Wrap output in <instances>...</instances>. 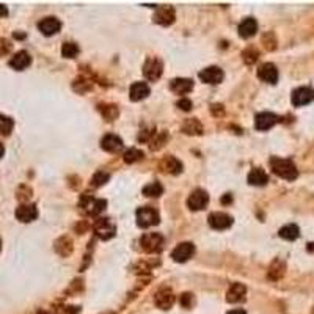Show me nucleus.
Wrapping results in <instances>:
<instances>
[{
  "label": "nucleus",
  "mask_w": 314,
  "mask_h": 314,
  "mask_svg": "<svg viewBox=\"0 0 314 314\" xmlns=\"http://www.w3.org/2000/svg\"><path fill=\"white\" fill-rule=\"evenodd\" d=\"M271 168L277 176L286 179V181H294V179L298 176V171L294 165V162L289 160V159L272 157L271 159Z\"/></svg>",
  "instance_id": "obj_1"
},
{
  "label": "nucleus",
  "mask_w": 314,
  "mask_h": 314,
  "mask_svg": "<svg viewBox=\"0 0 314 314\" xmlns=\"http://www.w3.org/2000/svg\"><path fill=\"white\" fill-rule=\"evenodd\" d=\"M137 225L140 228H149V227H154L160 221L159 218V212L156 211L154 207H140L137 214Z\"/></svg>",
  "instance_id": "obj_2"
},
{
  "label": "nucleus",
  "mask_w": 314,
  "mask_h": 314,
  "mask_svg": "<svg viewBox=\"0 0 314 314\" xmlns=\"http://www.w3.org/2000/svg\"><path fill=\"white\" fill-rule=\"evenodd\" d=\"M162 72H163V63L162 60H159L157 57H151L148 58L145 65H143V76L148 79V80H157L162 77Z\"/></svg>",
  "instance_id": "obj_3"
},
{
  "label": "nucleus",
  "mask_w": 314,
  "mask_h": 314,
  "mask_svg": "<svg viewBox=\"0 0 314 314\" xmlns=\"http://www.w3.org/2000/svg\"><path fill=\"white\" fill-rule=\"evenodd\" d=\"M140 245L148 253L160 251L162 247H163V237L159 233H146L140 239Z\"/></svg>",
  "instance_id": "obj_4"
},
{
  "label": "nucleus",
  "mask_w": 314,
  "mask_h": 314,
  "mask_svg": "<svg viewBox=\"0 0 314 314\" xmlns=\"http://www.w3.org/2000/svg\"><path fill=\"white\" fill-rule=\"evenodd\" d=\"M116 233L115 223L110 218H98L95 223V234L102 239V241H109Z\"/></svg>",
  "instance_id": "obj_5"
},
{
  "label": "nucleus",
  "mask_w": 314,
  "mask_h": 314,
  "mask_svg": "<svg viewBox=\"0 0 314 314\" xmlns=\"http://www.w3.org/2000/svg\"><path fill=\"white\" fill-rule=\"evenodd\" d=\"M207 203H209V195L203 189L193 190L187 200V206L190 211H203V209L207 206Z\"/></svg>",
  "instance_id": "obj_6"
},
{
  "label": "nucleus",
  "mask_w": 314,
  "mask_h": 314,
  "mask_svg": "<svg viewBox=\"0 0 314 314\" xmlns=\"http://www.w3.org/2000/svg\"><path fill=\"white\" fill-rule=\"evenodd\" d=\"M314 99V89L309 88V86H300L294 89L292 93V104L295 107H302V106H306V104H309L311 101Z\"/></svg>",
  "instance_id": "obj_7"
},
{
  "label": "nucleus",
  "mask_w": 314,
  "mask_h": 314,
  "mask_svg": "<svg viewBox=\"0 0 314 314\" xmlns=\"http://www.w3.org/2000/svg\"><path fill=\"white\" fill-rule=\"evenodd\" d=\"M193 253H195V245L190 242H181L171 251V258L176 262H186L193 256Z\"/></svg>",
  "instance_id": "obj_8"
},
{
  "label": "nucleus",
  "mask_w": 314,
  "mask_h": 314,
  "mask_svg": "<svg viewBox=\"0 0 314 314\" xmlns=\"http://www.w3.org/2000/svg\"><path fill=\"white\" fill-rule=\"evenodd\" d=\"M209 225H211L214 230H228L231 225H233V217L225 214V212H212L211 215H209Z\"/></svg>",
  "instance_id": "obj_9"
},
{
  "label": "nucleus",
  "mask_w": 314,
  "mask_h": 314,
  "mask_svg": "<svg viewBox=\"0 0 314 314\" xmlns=\"http://www.w3.org/2000/svg\"><path fill=\"white\" fill-rule=\"evenodd\" d=\"M223 77H225V72L217 66H209V68H206L200 72V79L204 83H211V85L220 83L223 80Z\"/></svg>",
  "instance_id": "obj_10"
},
{
  "label": "nucleus",
  "mask_w": 314,
  "mask_h": 314,
  "mask_svg": "<svg viewBox=\"0 0 314 314\" xmlns=\"http://www.w3.org/2000/svg\"><path fill=\"white\" fill-rule=\"evenodd\" d=\"M174 18H176V13H174V8L171 7H159L154 13V22L159 24V25H170L174 22Z\"/></svg>",
  "instance_id": "obj_11"
},
{
  "label": "nucleus",
  "mask_w": 314,
  "mask_h": 314,
  "mask_svg": "<svg viewBox=\"0 0 314 314\" xmlns=\"http://www.w3.org/2000/svg\"><path fill=\"white\" fill-rule=\"evenodd\" d=\"M258 77L265 83H277L278 82V69L274 63H264L258 69Z\"/></svg>",
  "instance_id": "obj_12"
},
{
  "label": "nucleus",
  "mask_w": 314,
  "mask_h": 314,
  "mask_svg": "<svg viewBox=\"0 0 314 314\" xmlns=\"http://www.w3.org/2000/svg\"><path fill=\"white\" fill-rule=\"evenodd\" d=\"M38 28H39V32L42 35H46V36H52L55 35L60 28H62V22H60L57 18L54 16H49V18H44L39 21L38 24Z\"/></svg>",
  "instance_id": "obj_13"
},
{
  "label": "nucleus",
  "mask_w": 314,
  "mask_h": 314,
  "mask_svg": "<svg viewBox=\"0 0 314 314\" xmlns=\"http://www.w3.org/2000/svg\"><path fill=\"white\" fill-rule=\"evenodd\" d=\"M277 123H278V116L271 112H262V113L256 115V118H255V127L258 130H267V129L274 127Z\"/></svg>",
  "instance_id": "obj_14"
},
{
  "label": "nucleus",
  "mask_w": 314,
  "mask_h": 314,
  "mask_svg": "<svg viewBox=\"0 0 314 314\" xmlns=\"http://www.w3.org/2000/svg\"><path fill=\"white\" fill-rule=\"evenodd\" d=\"M82 206H83V211L88 212L89 215H98V214H101L104 211V209H106L107 201L106 200H98V198L86 197L85 200H82Z\"/></svg>",
  "instance_id": "obj_15"
},
{
  "label": "nucleus",
  "mask_w": 314,
  "mask_h": 314,
  "mask_svg": "<svg viewBox=\"0 0 314 314\" xmlns=\"http://www.w3.org/2000/svg\"><path fill=\"white\" fill-rule=\"evenodd\" d=\"M38 217V209L35 204H21L16 209V218L22 223H30Z\"/></svg>",
  "instance_id": "obj_16"
},
{
  "label": "nucleus",
  "mask_w": 314,
  "mask_h": 314,
  "mask_svg": "<svg viewBox=\"0 0 314 314\" xmlns=\"http://www.w3.org/2000/svg\"><path fill=\"white\" fill-rule=\"evenodd\" d=\"M154 302H156V306L160 308V309H170L174 303V294H173L171 289L163 288L156 294Z\"/></svg>",
  "instance_id": "obj_17"
},
{
  "label": "nucleus",
  "mask_w": 314,
  "mask_h": 314,
  "mask_svg": "<svg viewBox=\"0 0 314 314\" xmlns=\"http://www.w3.org/2000/svg\"><path fill=\"white\" fill-rule=\"evenodd\" d=\"M101 146L107 153H119L123 149V140L115 133H109L101 140Z\"/></svg>",
  "instance_id": "obj_18"
},
{
  "label": "nucleus",
  "mask_w": 314,
  "mask_h": 314,
  "mask_svg": "<svg viewBox=\"0 0 314 314\" xmlns=\"http://www.w3.org/2000/svg\"><path fill=\"white\" fill-rule=\"evenodd\" d=\"M30 63H32V57H30V54L27 51H21L18 54H14L10 60V66L16 71H22V69L28 68Z\"/></svg>",
  "instance_id": "obj_19"
},
{
  "label": "nucleus",
  "mask_w": 314,
  "mask_h": 314,
  "mask_svg": "<svg viewBox=\"0 0 314 314\" xmlns=\"http://www.w3.org/2000/svg\"><path fill=\"white\" fill-rule=\"evenodd\" d=\"M149 93H151V89H149L148 83H145V82H136L133 85H130L129 98H130V101H133V102H139V101L148 98Z\"/></svg>",
  "instance_id": "obj_20"
},
{
  "label": "nucleus",
  "mask_w": 314,
  "mask_h": 314,
  "mask_svg": "<svg viewBox=\"0 0 314 314\" xmlns=\"http://www.w3.org/2000/svg\"><path fill=\"white\" fill-rule=\"evenodd\" d=\"M247 295V288L242 283H234V285L228 289V294H227V300L230 303H237V302H242Z\"/></svg>",
  "instance_id": "obj_21"
},
{
  "label": "nucleus",
  "mask_w": 314,
  "mask_h": 314,
  "mask_svg": "<svg viewBox=\"0 0 314 314\" xmlns=\"http://www.w3.org/2000/svg\"><path fill=\"white\" fill-rule=\"evenodd\" d=\"M170 89L176 95H187L193 89V82L190 79H183V77H177L174 80L170 82Z\"/></svg>",
  "instance_id": "obj_22"
},
{
  "label": "nucleus",
  "mask_w": 314,
  "mask_h": 314,
  "mask_svg": "<svg viewBox=\"0 0 314 314\" xmlns=\"http://www.w3.org/2000/svg\"><path fill=\"white\" fill-rule=\"evenodd\" d=\"M239 35H241L242 38H251L253 35H255L258 32V22L253 19V18H247L244 19L241 24H239Z\"/></svg>",
  "instance_id": "obj_23"
},
{
  "label": "nucleus",
  "mask_w": 314,
  "mask_h": 314,
  "mask_svg": "<svg viewBox=\"0 0 314 314\" xmlns=\"http://www.w3.org/2000/svg\"><path fill=\"white\" fill-rule=\"evenodd\" d=\"M162 170L168 174H179L183 171V163L173 156H167L162 160Z\"/></svg>",
  "instance_id": "obj_24"
},
{
  "label": "nucleus",
  "mask_w": 314,
  "mask_h": 314,
  "mask_svg": "<svg viewBox=\"0 0 314 314\" xmlns=\"http://www.w3.org/2000/svg\"><path fill=\"white\" fill-rule=\"evenodd\" d=\"M268 181V176L261 168H253L248 174V183L251 186H265Z\"/></svg>",
  "instance_id": "obj_25"
},
{
  "label": "nucleus",
  "mask_w": 314,
  "mask_h": 314,
  "mask_svg": "<svg viewBox=\"0 0 314 314\" xmlns=\"http://www.w3.org/2000/svg\"><path fill=\"white\" fill-rule=\"evenodd\" d=\"M280 237L281 239H285V241H295V239L300 236V230H298L297 225H294V223H291V225H286V227H283L280 230Z\"/></svg>",
  "instance_id": "obj_26"
},
{
  "label": "nucleus",
  "mask_w": 314,
  "mask_h": 314,
  "mask_svg": "<svg viewBox=\"0 0 314 314\" xmlns=\"http://www.w3.org/2000/svg\"><path fill=\"white\" fill-rule=\"evenodd\" d=\"M163 193V187L159 183H149L148 186L143 187V195L149 198H157Z\"/></svg>",
  "instance_id": "obj_27"
},
{
  "label": "nucleus",
  "mask_w": 314,
  "mask_h": 314,
  "mask_svg": "<svg viewBox=\"0 0 314 314\" xmlns=\"http://www.w3.org/2000/svg\"><path fill=\"white\" fill-rule=\"evenodd\" d=\"M183 130L186 133H190V136H195V133H201L203 132V127L200 124V121H197V119H187V121L184 123L183 126Z\"/></svg>",
  "instance_id": "obj_28"
},
{
  "label": "nucleus",
  "mask_w": 314,
  "mask_h": 314,
  "mask_svg": "<svg viewBox=\"0 0 314 314\" xmlns=\"http://www.w3.org/2000/svg\"><path fill=\"white\" fill-rule=\"evenodd\" d=\"M14 127V121L11 118L0 115V136H10Z\"/></svg>",
  "instance_id": "obj_29"
},
{
  "label": "nucleus",
  "mask_w": 314,
  "mask_h": 314,
  "mask_svg": "<svg viewBox=\"0 0 314 314\" xmlns=\"http://www.w3.org/2000/svg\"><path fill=\"white\" fill-rule=\"evenodd\" d=\"M62 55L65 58H76L79 55V46L76 42H65L62 48Z\"/></svg>",
  "instance_id": "obj_30"
},
{
  "label": "nucleus",
  "mask_w": 314,
  "mask_h": 314,
  "mask_svg": "<svg viewBox=\"0 0 314 314\" xmlns=\"http://www.w3.org/2000/svg\"><path fill=\"white\" fill-rule=\"evenodd\" d=\"M142 157H143V153L140 151V149H137V148H130V149H127V151L124 153V162L126 163L139 162V160H142Z\"/></svg>",
  "instance_id": "obj_31"
},
{
  "label": "nucleus",
  "mask_w": 314,
  "mask_h": 314,
  "mask_svg": "<svg viewBox=\"0 0 314 314\" xmlns=\"http://www.w3.org/2000/svg\"><path fill=\"white\" fill-rule=\"evenodd\" d=\"M110 179V174L109 173H106V171H98L93 177H92V186L93 187H101V186H104L107 181Z\"/></svg>",
  "instance_id": "obj_32"
},
{
  "label": "nucleus",
  "mask_w": 314,
  "mask_h": 314,
  "mask_svg": "<svg viewBox=\"0 0 314 314\" xmlns=\"http://www.w3.org/2000/svg\"><path fill=\"white\" fill-rule=\"evenodd\" d=\"M99 109H101L104 118L109 119V121H112V119H115V118L118 116V109H116V106H101Z\"/></svg>",
  "instance_id": "obj_33"
},
{
  "label": "nucleus",
  "mask_w": 314,
  "mask_h": 314,
  "mask_svg": "<svg viewBox=\"0 0 314 314\" xmlns=\"http://www.w3.org/2000/svg\"><path fill=\"white\" fill-rule=\"evenodd\" d=\"M11 42L8 39H4V38H0V55H7L10 51H11Z\"/></svg>",
  "instance_id": "obj_34"
},
{
  "label": "nucleus",
  "mask_w": 314,
  "mask_h": 314,
  "mask_svg": "<svg viewBox=\"0 0 314 314\" xmlns=\"http://www.w3.org/2000/svg\"><path fill=\"white\" fill-rule=\"evenodd\" d=\"M177 107L181 109V110H184V112H189V110L192 109V101L187 99V98H184V99H181V101H177Z\"/></svg>",
  "instance_id": "obj_35"
},
{
  "label": "nucleus",
  "mask_w": 314,
  "mask_h": 314,
  "mask_svg": "<svg viewBox=\"0 0 314 314\" xmlns=\"http://www.w3.org/2000/svg\"><path fill=\"white\" fill-rule=\"evenodd\" d=\"M242 55H244L245 63H255V62H256V57H258V54H256V52L250 54V51H245Z\"/></svg>",
  "instance_id": "obj_36"
},
{
  "label": "nucleus",
  "mask_w": 314,
  "mask_h": 314,
  "mask_svg": "<svg viewBox=\"0 0 314 314\" xmlns=\"http://www.w3.org/2000/svg\"><path fill=\"white\" fill-rule=\"evenodd\" d=\"M192 294H183V297H181V305L184 306V308H190V305H192Z\"/></svg>",
  "instance_id": "obj_37"
},
{
  "label": "nucleus",
  "mask_w": 314,
  "mask_h": 314,
  "mask_svg": "<svg viewBox=\"0 0 314 314\" xmlns=\"http://www.w3.org/2000/svg\"><path fill=\"white\" fill-rule=\"evenodd\" d=\"M4 16H8V10L5 5L0 4V18H4Z\"/></svg>",
  "instance_id": "obj_38"
},
{
  "label": "nucleus",
  "mask_w": 314,
  "mask_h": 314,
  "mask_svg": "<svg viewBox=\"0 0 314 314\" xmlns=\"http://www.w3.org/2000/svg\"><path fill=\"white\" fill-rule=\"evenodd\" d=\"M227 314H247V312H245V309H239V308H237V309H231V311H228Z\"/></svg>",
  "instance_id": "obj_39"
},
{
  "label": "nucleus",
  "mask_w": 314,
  "mask_h": 314,
  "mask_svg": "<svg viewBox=\"0 0 314 314\" xmlns=\"http://www.w3.org/2000/svg\"><path fill=\"white\" fill-rule=\"evenodd\" d=\"M4 154H5V148H4V145L0 143V159L4 157Z\"/></svg>",
  "instance_id": "obj_40"
},
{
  "label": "nucleus",
  "mask_w": 314,
  "mask_h": 314,
  "mask_svg": "<svg viewBox=\"0 0 314 314\" xmlns=\"http://www.w3.org/2000/svg\"><path fill=\"white\" fill-rule=\"evenodd\" d=\"M308 251H314V244H308Z\"/></svg>",
  "instance_id": "obj_41"
},
{
  "label": "nucleus",
  "mask_w": 314,
  "mask_h": 314,
  "mask_svg": "<svg viewBox=\"0 0 314 314\" xmlns=\"http://www.w3.org/2000/svg\"><path fill=\"white\" fill-rule=\"evenodd\" d=\"M0 248H2V242H0Z\"/></svg>",
  "instance_id": "obj_42"
}]
</instances>
